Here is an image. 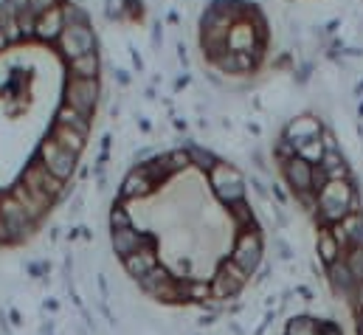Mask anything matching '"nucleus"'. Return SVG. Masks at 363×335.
I'll return each mask as SVG.
<instances>
[{
    "label": "nucleus",
    "instance_id": "f257e3e1",
    "mask_svg": "<svg viewBox=\"0 0 363 335\" xmlns=\"http://www.w3.org/2000/svg\"><path fill=\"white\" fill-rule=\"evenodd\" d=\"M104 87L77 0H0V248L28 243L68 197Z\"/></svg>",
    "mask_w": 363,
    "mask_h": 335
},
{
    "label": "nucleus",
    "instance_id": "f03ea898",
    "mask_svg": "<svg viewBox=\"0 0 363 335\" xmlns=\"http://www.w3.org/2000/svg\"><path fill=\"white\" fill-rule=\"evenodd\" d=\"M248 183L225 158L197 144L152 153L130 169L110 206V246L133 282L167 270L183 293L208 282L257 229Z\"/></svg>",
    "mask_w": 363,
    "mask_h": 335
},
{
    "label": "nucleus",
    "instance_id": "7ed1b4c3",
    "mask_svg": "<svg viewBox=\"0 0 363 335\" xmlns=\"http://www.w3.org/2000/svg\"><path fill=\"white\" fill-rule=\"evenodd\" d=\"M271 45L265 11L251 0H208L197 20V48L203 62L220 77H254Z\"/></svg>",
    "mask_w": 363,
    "mask_h": 335
},
{
    "label": "nucleus",
    "instance_id": "20e7f679",
    "mask_svg": "<svg viewBox=\"0 0 363 335\" xmlns=\"http://www.w3.org/2000/svg\"><path fill=\"white\" fill-rule=\"evenodd\" d=\"M318 203H315V223L318 226H335L341 223L344 217H350L352 212H363L361 200H358V189L352 183V177H344V180H324L318 189H313Z\"/></svg>",
    "mask_w": 363,
    "mask_h": 335
},
{
    "label": "nucleus",
    "instance_id": "39448f33",
    "mask_svg": "<svg viewBox=\"0 0 363 335\" xmlns=\"http://www.w3.org/2000/svg\"><path fill=\"white\" fill-rule=\"evenodd\" d=\"M262 253H265V243H262V229H245L240 237H237V246H234V262L248 273L254 276L262 265Z\"/></svg>",
    "mask_w": 363,
    "mask_h": 335
},
{
    "label": "nucleus",
    "instance_id": "423d86ee",
    "mask_svg": "<svg viewBox=\"0 0 363 335\" xmlns=\"http://www.w3.org/2000/svg\"><path fill=\"white\" fill-rule=\"evenodd\" d=\"M330 229H333V237L338 240L344 253L355 246H363V212H352L350 217H344L341 223H335Z\"/></svg>",
    "mask_w": 363,
    "mask_h": 335
},
{
    "label": "nucleus",
    "instance_id": "0eeeda50",
    "mask_svg": "<svg viewBox=\"0 0 363 335\" xmlns=\"http://www.w3.org/2000/svg\"><path fill=\"white\" fill-rule=\"evenodd\" d=\"M324 270H327V282H330L333 293H335L338 299H347V302H352V293H355L358 282H355V276L350 273L347 262L341 259V262H335V265H330V268H324Z\"/></svg>",
    "mask_w": 363,
    "mask_h": 335
},
{
    "label": "nucleus",
    "instance_id": "6e6552de",
    "mask_svg": "<svg viewBox=\"0 0 363 335\" xmlns=\"http://www.w3.org/2000/svg\"><path fill=\"white\" fill-rule=\"evenodd\" d=\"M315 253H318V259H321L324 268H330V265H335V262L344 259V251H341L338 240L333 237V229H330V226H318V234H315Z\"/></svg>",
    "mask_w": 363,
    "mask_h": 335
},
{
    "label": "nucleus",
    "instance_id": "1a4fd4ad",
    "mask_svg": "<svg viewBox=\"0 0 363 335\" xmlns=\"http://www.w3.org/2000/svg\"><path fill=\"white\" fill-rule=\"evenodd\" d=\"M284 335H318V319L313 316H293L284 327Z\"/></svg>",
    "mask_w": 363,
    "mask_h": 335
},
{
    "label": "nucleus",
    "instance_id": "9d476101",
    "mask_svg": "<svg viewBox=\"0 0 363 335\" xmlns=\"http://www.w3.org/2000/svg\"><path fill=\"white\" fill-rule=\"evenodd\" d=\"M344 262L350 268V273L355 276V282H363V246H355L344 253Z\"/></svg>",
    "mask_w": 363,
    "mask_h": 335
},
{
    "label": "nucleus",
    "instance_id": "9b49d317",
    "mask_svg": "<svg viewBox=\"0 0 363 335\" xmlns=\"http://www.w3.org/2000/svg\"><path fill=\"white\" fill-rule=\"evenodd\" d=\"M318 335H344L338 322H318Z\"/></svg>",
    "mask_w": 363,
    "mask_h": 335
},
{
    "label": "nucleus",
    "instance_id": "f8f14e48",
    "mask_svg": "<svg viewBox=\"0 0 363 335\" xmlns=\"http://www.w3.org/2000/svg\"><path fill=\"white\" fill-rule=\"evenodd\" d=\"M352 310H355V316L363 313V282H358V287H355V293H352Z\"/></svg>",
    "mask_w": 363,
    "mask_h": 335
},
{
    "label": "nucleus",
    "instance_id": "ddd939ff",
    "mask_svg": "<svg viewBox=\"0 0 363 335\" xmlns=\"http://www.w3.org/2000/svg\"><path fill=\"white\" fill-rule=\"evenodd\" d=\"M355 333L363 335V313H358V316H355Z\"/></svg>",
    "mask_w": 363,
    "mask_h": 335
}]
</instances>
